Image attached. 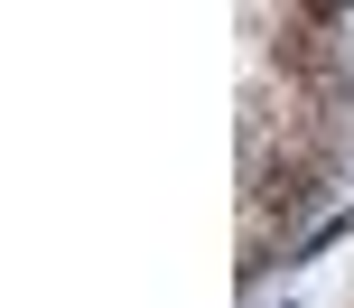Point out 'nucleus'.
Listing matches in <instances>:
<instances>
[]
</instances>
